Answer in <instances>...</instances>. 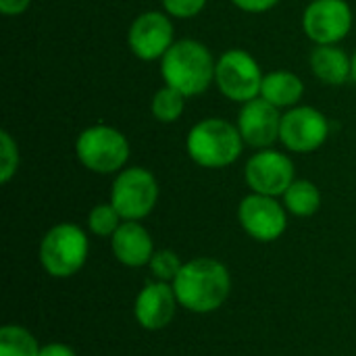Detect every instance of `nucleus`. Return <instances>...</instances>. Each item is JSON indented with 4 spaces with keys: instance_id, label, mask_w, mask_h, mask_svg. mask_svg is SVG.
Returning a JSON list of instances; mask_svg holds the SVG:
<instances>
[{
    "instance_id": "1",
    "label": "nucleus",
    "mask_w": 356,
    "mask_h": 356,
    "mask_svg": "<svg viewBox=\"0 0 356 356\" xmlns=\"http://www.w3.org/2000/svg\"><path fill=\"white\" fill-rule=\"evenodd\" d=\"M171 286L184 309L190 313L207 315L221 309L229 298L232 275L221 261L198 257L184 263Z\"/></svg>"
},
{
    "instance_id": "2",
    "label": "nucleus",
    "mask_w": 356,
    "mask_h": 356,
    "mask_svg": "<svg viewBox=\"0 0 356 356\" xmlns=\"http://www.w3.org/2000/svg\"><path fill=\"white\" fill-rule=\"evenodd\" d=\"M217 60L209 46L198 40H177L161 58V77L165 86L192 98L204 94L215 83Z\"/></svg>"
},
{
    "instance_id": "3",
    "label": "nucleus",
    "mask_w": 356,
    "mask_h": 356,
    "mask_svg": "<svg viewBox=\"0 0 356 356\" xmlns=\"http://www.w3.org/2000/svg\"><path fill=\"white\" fill-rule=\"evenodd\" d=\"M244 146L238 125L221 117L200 119L186 136L188 156L202 169H225L234 165Z\"/></svg>"
},
{
    "instance_id": "4",
    "label": "nucleus",
    "mask_w": 356,
    "mask_h": 356,
    "mask_svg": "<svg viewBox=\"0 0 356 356\" xmlns=\"http://www.w3.org/2000/svg\"><path fill=\"white\" fill-rule=\"evenodd\" d=\"M131 154L129 140L113 125L98 123L79 131L75 140V156L79 165L98 175H111L125 169Z\"/></svg>"
},
{
    "instance_id": "5",
    "label": "nucleus",
    "mask_w": 356,
    "mask_h": 356,
    "mask_svg": "<svg viewBox=\"0 0 356 356\" xmlns=\"http://www.w3.org/2000/svg\"><path fill=\"white\" fill-rule=\"evenodd\" d=\"M90 242L86 232L75 223L50 227L40 242V263L52 277H71L88 261Z\"/></svg>"
},
{
    "instance_id": "6",
    "label": "nucleus",
    "mask_w": 356,
    "mask_h": 356,
    "mask_svg": "<svg viewBox=\"0 0 356 356\" xmlns=\"http://www.w3.org/2000/svg\"><path fill=\"white\" fill-rule=\"evenodd\" d=\"M159 202V181L144 167H125L111 186V204L123 221L146 219Z\"/></svg>"
},
{
    "instance_id": "7",
    "label": "nucleus",
    "mask_w": 356,
    "mask_h": 356,
    "mask_svg": "<svg viewBox=\"0 0 356 356\" xmlns=\"http://www.w3.org/2000/svg\"><path fill=\"white\" fill-rule=\"evenodd\" d=\"M265 73L257 58L244 48H229L217 58L215 83L219 92L232 102H248L261 96Z\"/></svg>"
},
{
    "instance_id": "8",
    "label": "nucleus",
    "mask_w": 356,
    "mask_h": 356,
    "mask_svg": "<svg viewBox=\"0 0 356 356\" xmlns=\"http://www.w3.org/2000/svg\"><path fill=\"white\" fill-rule=\"evenodd\" d=\"M330 138L327 117L309 104H298L284 113L280 142L286 150L296 154H311L319 150Z\"/></svg>"
},
{
    "instance_id": "9",
    "label": "nucleus",
    "mask_w": 356,
    "mask_h": 356,
    "mask_svg": "<svg viewBox=\"0 0 356 356\" xmlns=\"http://www.w3.org/2000/svg\"><path fill=\"white\" fill-rule=\"evenodd\" d=\"M294 179L296 171L292 159L273 148L257 150L244 165V181L254 194L280 198Z\"/></svg>"
},
{
    "instance_id": "10",
    "label": "nucleus",
    "mask_w": 356,
    "mask_h": 356,
    "mask_svg": "<svg viewBox=\"0 0 356 356\" xmlns=\"http://www.w3.org/2000/svg\"><path fill=\"white\" fill-rule=\"evenodd\" d=\"M175 44V27L165 10L140 13L127 29V46L140 60H161Z\"/></svg>"
},
{
    "instance_id": "11",
    "label": "nucleus",
    "mask_w": 356,
    "mask_h": 356,
    "mask_svg": "<svg viewBox=\"0 0 356 356\" xmlns=\"http://www.w3.org/2000/svg\"><path fill=\"white\" fill-rule=\"evenodd\" d=\"M353 21L346 0H313L302 13V29L315 46L340 44L350 33Z\"/></svg>"
},
{
    "instance_id": "12",
    "label": "nucleus",
    "mask_w": 356,
    "mask_h": 356,
    "mask_svg": "<svg viewBox=\"0 0 356 356\" xmlns=\"http://www.w3.org/2000/svg\"><path fill=\"white\" fill-rule=\"evenodd\" d=\"M238 219L242 229L257 242H275L288 227L286 207L265 194H248L238 207Z\"/></svg>"
},
{
    "instance_id": "13",
    "label": "nucleus",
    "mask_w": 356,
    "mask_h": 356,
    "mask_svg": "<svg viewBox=\"0 0 356 356\" xmlns=\"http://www.w3.org/2000/svg\"><path fill=\"white\" fill-rule=\"evenodd\" d=\"M282 113L277 106L267 102L265 98H254L242 104L238 113V129L246 146L263 150L271 148L280 140L282 129Z\"/></svg>"
},
{
    "instance_id": "14",
    "label": "nucleus",
    "mask_w": 356,
    "mask_h": 356,
    "mask_svg": "<svg viewBox=\"0 0 356 356\" xmlns=\"http://www.w3.org/2000/svg\"><path fill=\"white\" fill-rule=\"evenodd\" d=\"M177 305L179 300L171 284L152 282L140 290L136 305H134V315L144 330L159 332V330H165L173 321Z\"/></svg>"
},
{
    "instance_id": "15",
    "label": "nucleus",
    "mask_w": 356,
    "mask_h": 356,
    "mask_svg": "<svg viewBox=\"0 0 356 356\" xmlns=\"http://www.w3.org/2000/svg\"><path fill=\"white\" fill-rule=\"evenodd\" d=\"M111 250L121 265L138 269L150 265L154 242L150 232L140 221H123L111 236Z\"/></svg>"
},
{
    "instance_id": "16",
    "label": "nucleus",
    "mask_w": 356,
    "mask_h": 356,
    "mask_svg": "<svg viewBox=\"0 0 356 356\" xmlns=\"http://www.w3.org/2000/svg\"><path fill=\"white\" fill-rule=\"evenodd\" d=\"M309 65L313 75L325 86H344L353 79V56H348L338 44L315 46Z\"/></svg>"
},
{
    "instance_id": "17",
    "label": "nucleus",
    "mask_w": 356,
    "mask_h": 356,
    "mask_svg": "<svg viewBox=\"0 0 356 356\" xmlns=\"http://www.w3.org/2000/svg\"><path fill=\"white\" fill-rule=\"evenodd\" d=\"M302 96H305V81L296 73L286 69L265 73L261 83V98H265L280 111L282 108L290 111L298 106Z\"/></svg>"
},
{
    "instance_id": "18",
    "label": "nucleus",
    "mask_w": 356,
    "mask_h": 356,
    "mask_svg": "<svg viewBox=\"0 0 356 356\" xmlns=\"http://www.w3.org/2000/svg\"><path fill=\"white\" fill-rule=\"evenodd\" d=\"M284 207L294 217H313L321 207V192L311 179H294L284 194Z\"/></svg>"
},
{
    "instance_id": "19",
    "label": "nucleus",
    "mask_w": 356,
    "mask_h": 356,
    "mask_svg": "<svg viewBox=\"0 0 356 356\" xmlns=\"http://www.w3.org/2000/svg\"><path fill=\"white\" fill-rule=\"evenodd\" d=\"M186 100L188 96H184L179 90L163 86L154 92L150 100V113L159 123H175L186 111Z\"/></svg>"
},
{
    "instance_id": "20",
    "label": "nucleus",
    "mask_w": 356,
    "mask_h": 356,
    "mask_svg": "<svg viewBox=\"0 0 356 356\" xmlns=\"http://www.w3.org/2000/svg\"><path fill=\"white\" fill-rule=\"evenodd\" d=\"M40 344L23 325H4L0 330V356H40Z\"/></svg>"
},
{
    "instance_id": "21",
    "label": "nucleus",
    "mask_w": 356,
    "mask_h": 356,
    "mask_svg": "<svg viewBox=\"0 0 356 356\" xmlns=\"http://www.w3.org/2000/svg\"><path fill=\"white\" fill-rule=\"evenodd\" d=\"M123 223L121 215L117 213V209L111 204V202H104V204H96L90 215H88V227L94 236H100V238H111L119 225Z\"/></svg>"
},
{
    "instance_id": "22",
    "label": "nucleus",
    "mask_w": 356,
    "mask_h": 356,
    "mask_svg": "<svg viewBox=\"0 0 356 356\" xmlns=\"http://www.w3.org/2000/svg\"><path fill=\"white\" fill-rule=\"evenodd\" d=\"M19 146L17 140L2 129L0 131V184H8L19 171Z\"/></svg>"
},
{
    "instance_id": "23",
    "label": "nucleus",
    "mask_w": 356,
    "mask_h": 356,
    "mask_svg": "<svg viewBox=\"0 0 356 356\" xmlns=\"http://www.w3.org/2000/svg\"><path fill=\"white\" fill-rule=\"evenodd\" d=\"M150 271L152 275L156 277V282H167V284H173V280L177 277V273L181 271L184 263L181 259L177 257V252L173 250H156L152 254V261H150Z\"/></svg>"
},
{
    "instance_id": "24",
    "label": "nucleus",
    "mask_w": 356,
    "mask_h": 356,
    "mask_svg": "<svg viewBox=\"0 0 356 356\" xmlns=\"http://www.w3.org/2000/svg\"><path fill=\"white\" fill-rule=\"evenodd\" d=\"M163 10L175 19H194L207 6V0H161Z\"/></svg>"
},
{
    "instance_id": "25",
    "label": "nucleus",
    "mask_w": 356,
    "mask_h": 356,
    "mask_svg": "<svg viewBox=\"0 0 356 356\" xmlns=\"http://www.w3.org/2000/svg\"><path fill=\"white\" fill-rule=\"evenodd\" d=\"M232 2H234V6H238L244 13L259 15V13H267L271 8H275L282 0H232Z\"/></svg>"
},
{
    "instance_id": "26",
    "label": "nucleus",
    "mask_w": 356,
    "mask_h": 356,
    "mask_svg": "<svg viewBox=\"0 0 356 356\" xmlns=\"http://www.w3.org/2000/svg\"><path fill=\"white\" fill-rule=\"evenodd\" d=\"M33 0H0V13L6 17H17L23 15Z\"/></svg>"
},
{
    "instance_id": "27",
    "label": "nucleus",
    "mask_w": 356,
    "mask_h": 356,
    "mask_svg": "<svg viewBox=\"0 0 356 356\" xmlns=\"http://www.w3.org/2000/svg\"><path fill=\"white\" fill-rule=\"evenodd\" d=\"M40 356H77L73 353V348L65 346V344H58V342H52V344H46L42 346Z\"/></svg>"
},
{
    "instance_id": "28",
    "label": "nucleus",
    "mask_w": 356,
    "mask_h": 356,
    "mask_svg": "<svg viewBox=\"0 0 356 356\" xmlns=\"http://www.w3.org/2000/svg\"><path fill=\"white\" fill-rule=\"evenodd\" d=\"M353 81L356 83V50L355 54H353Z\"/></svg>"
}]
</instances>
